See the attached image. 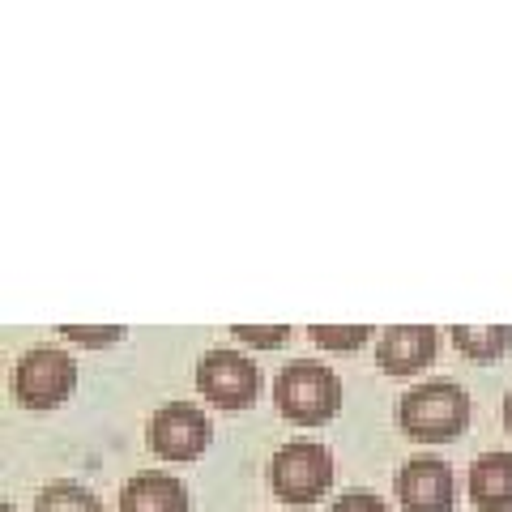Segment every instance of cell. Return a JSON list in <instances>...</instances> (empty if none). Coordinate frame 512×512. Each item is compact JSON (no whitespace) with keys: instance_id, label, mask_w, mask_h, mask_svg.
Wrapping results in <instances>:
<instances>
[{"instance_id":"1","label":"cell","mask_w":512,"mask_h":512,"mask_svg":"<svg viewBox=\"0 0 512 512\" xmlns=\"http://www.w3.org/2000/svg\"><path fill=\"white\" fill-rule=\"evenodd\" d=\"M402 431L419 444H448L457 440L470 423V393L453 380H427L414 384L410 393H402L397 406Z\"/></svg>"},{"instance_id":"2","label":"cell","mask_w":512,"mask_h":512,"mask_svg":"<svg viewBox=\"0 0 512 512\" xmlns=\"http://www.w3.org/2000/svg\"><path fill=\"white\" fill-rule=\"evenodd\" d=\"M274 402L291 423L299 427H316L338 414L342 406V380L333 367L325 363H312V359H299V363H286L278 380H274Z\"/></svg>"},{"instance_id":"3","label":"cell","mask_w":512,"mask_h":512,"mask_svg":"<svg viewBox=\"0 0 512 512\" xmlns=\"http://www.w3.org/2000/svg\"><path fill=\"white\" fill-rule=\"evenodd\" d=\"M269 487L282 504H316L333 487V453L320 440H291L269 461Z\"/></svg>"},{"instance_id":"4","label":"cell","mask_w":512,"mask_h":512,"mask_svg":"<svg viewBox=\"0 0 512 512\" xmlns=\"http://www.w3.org/2000/svg\"><path fill=\"white\" fill-rule=\"evenodd\" d=\"M9 384L26 410H56L77 389V363L60 346H35L18 359Z\"/></svg>"},{"instance_id":"5","label":"cell","mask_w":512,"mask_h":512,"mask_svg":"<svg viewBox=\"0 0 512 512\" xmlns=\"http://www.w3.org/2000/svg\"><path fill=\"white\" fill-rule=\"evenodd\" d=\"M197 389L218 410H248L256 402V393H261V367L244 350H231V346L205 350L197 363Z\"/></svg>"},{"instance_id":"6","label":"cell","mask_w":512,"mask_h":512,"mask_svg":"<svg viewBox=\"0 0 512 512\" xmlns=\"http://www.w3.org/2000/svg\"><path fill=\"white\" fill-rule=\"evenodd\" d=\"M214 440V427L205 419L201 406L192 402H167L150 414L146 423V444L163 461H197Z\"/></svg>"},{"instance_id":"7","label":"cell","mask_w":512,"mask_h":512,"mask_svg":"<svg viewBox=\"0 0 512 512\" xmlns=\"http://www.w3.org/2000/svg\"><path fill=\"white\" fill-rule=\"evenodd\" d=\"M397 500L406 512H453V470L444 457L419 453L397 470Z\"/></svg>"},{"instance_id":"8","label":"cell","mask_w":512,"mask_h":512,"mask_svg":"<svg viewBox=\"0 0 512 512\" xmlns=\"http://www.w3.org/2000/svg\"><path fill=\"white\" fill-rule=\"evenodd\" d=\"M436 325H389L376 342V363L384 376H414L436 359Z\"/></svg>"},{"instance_id":"9","label":"cell","mask_w":512,"mask_h":512,"mask_svg":"<svg viewBox=\"0 0 512 512\" xmlns=\"http://www.w3.org/2000/svg\"><path fill=\"white\" fill-rule=\"evenodd\" d=\"M120 512H192V495L167 470H141L124 483Z\"/></svg>"},{"instance_id":"10","label":"cell","mask_w":512,"mask_h":512,"mask_svg":"<svg viewBox=\"0 0 512 512\" xmlns=\"http://www.w3.org/2000/svg\"><path fill=\"white\" fill-rule=\"evenodd\" d=\"M466 491L478 512L512 508V453H483L466 474Z\"/></svg>"},{"instance_id":"11","label":"cell","mask_w":512,"mask_h":512,"mask_svg":"<svg viewBox=\"0 0 512 512\" xmlns=\"http://www.w3.org/2000/svg\"><path fill=\"white\" fill-rule=\"evenodd\" d=\"M453 342L461 355L478 363H495L512 346V325H453Z\"/></svg>"},{"instance_id":"12","label":"cell","mask_w":512,"mask_h":512,"mask_svg":"<svg viewBox=\"0 0 512 512\" xmlns=\"http://www.w3.org/2000/svg\"><path fill=\"white\" fill-rule=\"evenodd\" d=\"M35 512H107V508H103V500L90 487L60 478V483H47L35 495Z\"/></svg>"},{"instance_id":"13","label":"cell","mask_w":512,"mask_h":512,"mask_svg":"<svg viewBox=\"0 0 512 512\" xmlns=\"http://www.w3.org/2000/svg\"><path fill=\"white\" fill-rule=\"evenodd\" d=\"M308 338L325 350H359L372 338V325H312Z\"/></svg>"},{"instance_id":"14","label":"cell","mask_w":512,"mask_h":512,"mask_svg":"<svg viewBox=\"0 0 512 512\" xmlns=\"http://www.w3.org/2000/svg\"><path fill=\"white\" fill-rule=\"evenodd\" d=\"M235 338L248 342L256 350H274L291 342V325H274V329H261V325H235Z\"/></svg>"},{"instance_id":"15","label":"cell","mask_w":512,"mask_h":512,"mask_svg":"<svg viewBox=\"0 0 512 512\" xmlns=\"http://www.w3.org/2000/svg\"><path fill=\"white\" fill-rule=\"evenodd\" d=\"M69 342H82V346H111V342H124L128 329L124 325H107V329H86V325H64L60 329Z\"/></svg>"},{"instance_id":"16","label":"cell","mask_w":512,"mask_h":512,"mask_svg":"<svg viewBox=\"0 0 512 512\" xmlns=\"http://www.w3.org/2000/svg\"><path fill=\"white\" fill-rule=\"evenodd\" d=\"M329 512H393V508L384 504L376 491H363V487H355V491L338 495V500L329 504Z\"/></svg>"},{"instance_id":"17","label":"cell","mask_w":512,"mask_h":512,"mask_svg":"<svg viewBox=\"0 0 512 512\" xmlns=\"http://www.w3.org/2000/svg\"><path fill=\"white\" fill-rule=\"evenodd\" d=\"M504 427H508V436H512V389L504 393Z\"/></svg>"},{"instance_id":"18","label":"cell","mask_w":512,"mask_h":512,"mask_svg":"<svg viewBox=\"0 0 512 512\" xmlns=\"http://www.w3.org/2000/svg\"><path fill=\"white\" fill-rule=\"evenodd\" d=\"M5 512H18V508H13V504H5Z\"/></svg>"}]
</instances>
